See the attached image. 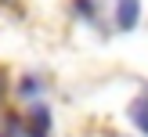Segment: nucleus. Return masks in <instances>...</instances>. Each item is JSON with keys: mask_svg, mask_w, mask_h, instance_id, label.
Listing matches in <instances>:
<instances>
[{"mask_svg": "<svg viewBox=\"0 0 148 137\" xmlns=\"http://www.w3.org/2000/svg\"><path fill=\"white\" fill-rule=\"evenodd\" d=\"M137 18H141V0H119V7H116V22H119V29H134Z\"/></svg>", "mask_w": 148, "mask_h": 137, "instance_id": "1", "label": "nucleus"}, {"mask_svg": "<svg viewBox=\"0 0 148 137\" xmlns=\"http://www.w3.org/2000/svg\"><path fill=\"white\" fill-rule=\"evenodd\" d=\"M47 126H51L47 105H33V112H29V130H25V134H29V137H43V134H47Z\"/></svg>", "mask_w": 148, "mask_h": 137, "instance_id": "2", "label": "nucleus"}, {"mask_svg": "<svg viewBox=\"0 0 148 137\" xmlns=\"http://www.w3.org/2000/svg\"><path fill=\"white\" fill-rule=\"evenodd\" d=\"M130 115H134V123H137V126H141L145 134H148V101H137V105L130 108Z\"/></svg>", "mask_w": 148, "mask_h": 137, "instance_id": "3", "label": "nucleus"}, {"mask_svg": "<svg viewBox=\"0 0 148 137\" xmlns=\"http://www.w3.org/2000/svg\"><path fill=\"white\" fill-rule=\"evenodd\" d=\"M0 94H4V79H0Z\"/></svg>", "mask_w": 148, "mask_h": 137, "instance_id": "4", "label": "nucleus"}]
</instances>
